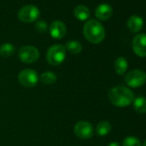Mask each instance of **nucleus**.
<instances>
[{"instance_id":"nucleus-1","label":"nucleus","mask_w":146,"mask_h":146,"mask_svg":"<svg viewBox=\"0 0 146 146\" xmlns=\"http://www.w3.org/2000/svg\"><path fill=\"white\" fill-rule=\"evenodd\" d=\"M108 99L110 102L118 108H125L131 105L134 99V93L127 87L115 86L108 92Z\"/></svg>"},{"instance_id":"nucleus-2","label":"nucleus","mask_w":146,"mask_h":146,"mask_svg":"<svg viewBox=\"0 0 146 146\" xmlns=\"http://www.w3.org/2000/svg\"><path fill=\"white\" fill-rule=\"evenodd\" d=\"M84 35L88 41L93 44L101 43L105 38V29L97 20L91 19L84 26Z\"/></svg>"},{"instance_id":"nucleus-3","label":"nucleus","mask_w":146,"mask_h":146,"mask_svg":"<svg viewBox=\"0 0 146 146\" xmlns=\"http://www.w3.org/2000/svg\"><path fill=\"white\" fill-rule=\"evenodd\" d=\"M66 57V49L64 46L56 44L49 47L46 52V60L49 64L57 66L61 64Z\"/></svg>"},{"instance_id":"nucleus-4","label":"nucleus","mask_w":146,"mask_h":146,"mask_svg":"<svg viewBox=\"0 0 146 146\" xmlns=\"http://www.w3.org/2000/svg\"><path fill=\"white\" fill-rule=\"evenodd\" d=\"M125 82L131 88L141 87L146 82V73L140 69L132 70L125 75Z\"/></svg>"},{"instance_id":"nucleus-5","label":"nucleus","mask_w":146,"mask_h":146,"mask_svg":"<svg viewBox=\"0 0 146 146\" xmlns=\"http://www.w3.org/2000/svg\"><path fill=\"white\" fill-rule=\"evenodd\" d=\"M19 83L26 88H33L39 82L38 73L32 69H25L20 71L18 75Z\"/></svg>"},{"instance_id":"nucleus-6","label":"nucleus","mask_w":146,"mask_h":146,"mask_svg":"<svg viewBox=\"0 0 146 146\" xmlns=\"http://www.w3.org/2000/svg\"><path fill=\"white\" fill-rule=\"evenodd\" d=\"M40 15L39 9L33 5H25L18 11V18L23 23H33L40 17Z\"/></svg>"},{"instance_id":"nucleus-7","label":"nucleus","mask_w":146,"mask_h":146,"mask_svg":"<svg viewBox=\"0 0 146 146\" xmlns=\"http://www.w3.org/2000/svg\"><path fill=\"white\" fill-rule=\"evenodd\" d=\"M20 60L25 64H32L39 59V50L33 46H24L20 48L18 52Z\"/></svg>"},{"instance_id":"nucleus-8","label":"nucleus","mask_w":146,"mask_h":146,"mask_svg":"<svg viewBox=\"0 0 146 146\" xmlns=\"http://www.w3.org/2000/svg\"><path fill=\"white\" fill-rule=\"evenodd\" d=\"M74 133L80 139H90L94 135V128L89 121L81 120L75 125Z\"/></svg>"},{"instance_id":"nucleus-9","label":"nucleus","mask_w":146,"mask_h":146,"mask_svg":"<svg viewBox=\"0 0 146 146\" xmlns=\"http://www.w3.org/2000/svg\"><path fill=\"white\" fill-rule=\"evenodd\" d=\"M132 50L138 57H146V34H139L133 38Z\"/></svg>"},{"instance_id":"nucleus-10","label":"nucleus","mask_w":146,"mask_h":146,"mask_svg":"<svg viewBox=\"0 0 146 146\" xmlns=\"http://www.w3.org/2000/svg\"><path fill=\"white\" fill-rule=\"evenodd\" d=\"M49 32L52 38L60 40L66 35V27L64 23L60 21H54L50 25Z\"/></svg>"},{"instance_id":"nucleus-11","label":"nucleus","mask_w":146,"mask_h":146,"mask_svg":"<svg viewBox=\"0 0 146 146\" xmlns=\"http://www.w3.org/2000/svg\"><path fill=\"white\" fill-rule=\"evenodd\" d=\"M113 14V8L108 4H101L96 9V17L102 21L108 20Z\"/></svg>"},{"instance_id":"nucleus-12","label":"nucleus","mask_w":146,"mask_h":146,"mask_svg":"<svg viewBox=\"0 0 146 146\" xmlns=\"http://www.w3.org/2000/svg\"><path fill=\"white\" fill-rule=\"evenodd\" d=\"M127 28L132 33L139 32L143 26V20L139 16H131L127 20Z\"/></svg>"},{"instance_id":"nucleus-13","label":"nucleus","mask_w":146,"mask_h":146,"mask_svg":"<svg viewBox=\"0 0 146 146\" xmlns=\"http://www.w3.org/2000/svg\"><path fill=\"white\" fill-rule=\"evenodd\" d=\"M73 12H74L75 17L80 21H85L90 16V11L89 8L84 5H79L76 6Z\"/></svg>"},{"instance_id":"nucleus-14","label":"nucleus","mask_w":146,"mask_h":146,"mask_svg":"<svg viewBox=\"0 0 146 146\" xmlns=\"http://www.w3.org/2000/svg\"><path fill=\"white\" fill-rule=\"evenodd\" d=\"M128 68V62L125 58L119 57L114 62V70L116 73L119 76L124 75Z\"/></svg>"},{"instance_id":"nucleus-15","label":"nucleus","mask_w":146,"mask_h":146,"mask_svg":"<svg viewBox=\"0 0 146 146\" xmlns=\"http://www.w3.org/2000/svg\"><path fill=\"white\" fill-rule=\"evenodd\" d=\"M133 108L138 113H146V98L143 96H138L133 101Z\"/></svg>"},{"instance_id":"nucleus-16","label":"nucleus","mask_w":146,"mask_h":146,"mask_svg":"<svg viewBox=\"0 0 146 146\" xmlns=\"http://www.w3.org/2000/svg\"><path fill=\"white\" fill-rule=\"evenodd\" d=\"M111 129H112L111 124L107 120H103L98 123V125H96V131L99 136L103 137L108 135L111 131Z\"/></svg>"},{"instance_id":"nucleus-17","label":"nucleus","mask_w":146,"mask_h":146,"mask_svg":"<svg viewBox=\"0 0 146 146\" xmlns=\"http://www.w3.org/2000/svg\"><path fill=\"white\" fill-rule=\"evenodd\" d=\"M64 47H65L66 50H68L72 54H78L83 50L82 44L78 40H70V41H68L65 44Z\"/></svg>"},{"instance_id":"nucleus-18","label":"nucleus","mask_w":146,"mask_h":146,"mask_svg":"<svg viewBox=\"0 0 146 146\" xmlns=\"http://www.w3.org/2000/svg\"><path fill=\"white\" fill-rule=\"evenodd\" d=\"M16 51V47L11 43H5L0 46V55L2 57L7 58L13 55Z\"/></svg>"},{"instance_id":"nucleus-19","label":"nucleus","mask_w":146,"mask_h":146,"mask_svg":"<svg viewBox=\"0 0 146 146\" xmlns=\"http://www.w3.org/2000/svg\"><path fill=\"white\" fill-rule=\"evenodd\" d=\"M40 81L46 85L53 84L57 81V76L52 71H46L43 72L40 76Z\"/></svg>"},{"instance_id":"nucleus-20","label":"nucleus","mask_w":146,"mask_h":146,"mask_svg":"<svg viewBox=\"0 0 146 146\" xmlns=\"http://www.w3.org/2000/svg\"><path fill=\"white\" fill-rule=\"evenodd\" d=\"M122 146H142V144L137 137L133 136H129L123 140Z\"/></svg>"},{"instance_id":"nucleus-21","label":"nucleus","mask_w":146,"mask_h":146,"mask_svg":"<svg viewBox=\"0 0 146 146\" xmlns=\"http://www.w3.org/2000/svg\"><path fill=\"white\" fill-rule=\"evenodd\" d=\"M35 28L39 33H45L47 30V24L45 21H38L36 22Z\"/></svg>"},{"instance_id":"nucleus-22","label":"nucleus","mask_w":146,"mask_h":146,"mask_svg":"<svg viewBox=\"0 0 146 146\" xmlns=\"http://www.w3.org/2000/svg\"><path fill=\"white\" fill-rule=\"evenodd\" d=\"M108 146H120V144H119V142H112Z\"/></svg>"},{"instance_id":"nucleus-23","label":"nucleus","mask_w":146,"mask_h":146,"mask_svg":"<svg viewBox=\"0 0 146 146\" xmlns=\"http://www.w3.org/2000/svg\"><path fill=\"white\" fill-rule=\"evenodd\" d=\"M143 146H146V140L144 141V143H143Z\"/></svg>"}]
</instances>
